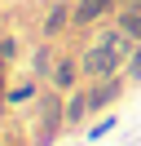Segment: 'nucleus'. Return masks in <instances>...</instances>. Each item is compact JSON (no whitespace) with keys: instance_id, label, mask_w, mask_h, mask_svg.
Returning a JSON list of instances; mask_svg holds the SVG:
<instances>
[{"instance_id":"obj_11","label":"nucleus","mask_w":141,"mask_h":146,"mask_svg":"<svg viewBox=\"0 0 141 146\" xmlns=\"http://www.w3.org/2000/svg\"><path fill=\"white\" fill-rule=\"evenodd\" d=\"M115 22H119V27H123V31H128V36H132V40L141 44V9H123V5H119Z\"/></svg>"},{"instance_id":"obj_10","label":"nucleus","mask_w":141,"mask_h":146,"mask_svg":"<svg viewBox=\"0 0 141 146\" xmlns=\"http://www.w3.org/2000/svg\"><path fill=\"white\" fill-rule=\"evenodd\" d=\"M115 128H119V115H115V111H106L101 119H93V124H88L84 142H101V137H106V133H115Z\"/></svg>"},{"instance_id":"obj_5","label":"nucleus","mask_w":141,"mask_h":146,"mask_svg":"<svg viewBox=\"0 0 141 146\" xmlns=\"http://www.w3.org/2000/svg\"><path fill=\"white\" fill-rule=\"evenodd\" d=\"M49 84H53V89H62V93H75L79 84H84V66H79V53H57V66H53Z\"/></svg>"},{"instance_id":"obj_15","label":"nucleus","mask_w":141,"mask_h":146,"mask_svg":"<svg viewBox=\"0 0 141 146\" xmlns=\"http://www.w3.org/2000/svg\"><path fill=\"white\" fill-rule=\"evenodd\" d=\"M70 146H84V142H70Z\"/></svg>"},{"instance_id":"obj_13","label":"nucleus","mask_w":141,"mask_h":146,"mask_svg":"<svg viewBox=\"0 0 141 146\" xmlns=\"http://www.w3.org/2000/svg\"><path fill=\"white\" fill-rule=\"evenodd\" d=\"M9 111V71H0V119Z\"/></svg>"},{"instance_id":"obj_4","label":"nucleus","mask_w":141,"mask_h":146,"mask_svg":"<svg viewBox=\"0 0 141 146\" xmlns=\"http://www.w3.org/2000/svg\"><path fill=\"white\" fill-rule=\"evenodd\" d=\"M66 31H75V5L70 0H53L49 13H44V22H40V40H57Z\"/></svg>"},{"instance_id":"obj_9","label":"nucleus","mask_w":141,"mask_h":146,"mask_svg":"<svg viewBox=\"0 0 141 146\" xmlns=\"http://www.w3.org/2000/svg\"><path fill=\"white\" fill-rule=\"evenodd\" d=\"M88 115H93V106H88V89L66 93V128H84Z\"/></svg>"},{"instance_id":"obj_12","label":"nucleus","mask_w":141,"mask_h":146,"mask_svg":"<svg viewBox=\"0 0 141 146\" xmlns=\"http://www.w3.org/2000/svg\"><path fill=\"white\" fill-rule=\"evenodd\" d=\"M123 75H128V84H141V44L132 49V58H128V66H123Z\"/></svg>"},{"instance_id":"obj_1","label":"nucleus","mask_w":141,"mask_h":146,"mask_svg":"<svg viewBox=\"0 0 141 146\" xmlns=\"http://www.w3.org/2000/svg\"><path fill=\"white\" fill-rule=\"evenodd\" d=\"M66 133V93L62 89H40L35 98V124H31V146H53Z\"/></svg>"},{"instance_id":"obj_8","label":"nucleus","mask_w":141,"mask_h":146,"mask_svg":"<svg viewBox=\"0 0 141 146\" xmlns=\"http://www.w3.org/2000/svg\"><path fill=\"white\" fill-rule=\"evenodd\" d=\"M26 66H31V75H35V80H49V75H53V66H57L53 40H40V44L31 49V62H26Z\"/></svg>"},{"instance_id":"obj_6","label":"nucleus","mask_w":141,"mask_h":146,"mask_svg":"<svg viewBox=\"0 0 141 146\" xmlns=\"http://www.w3.org/2000/svg\"><path fill=\"white\" fill-rule=\"evenodd\" d=\"M106 13H119V0H75V31L97 27Z\"/></svg>"},{"instance_id":"obj_2","label":"nucleus","mask_w":141,"mask_h":146,"mask_svg":"<svg viewBox=\"0 0 141 146\" xmlns=\"http://www.w3.org/2000/svg\"><path fill=\"white\" fill-rule=\"evenodd\" d=\"M79 66H84V80H106V75H119L123 71V58L115 53V49H106L101 40H93V44L79 53Z\"/></svg>"},{"instance_id":"obj_7","label":"nucleus","mask_w":141,"mask_h":146,"mask_svg":"<svg viewBox=\"0 0 141 146\" xmlns=\"http://www.w3.org/2000/svg\"><path fill=\"white\" fill-rule=\"evenodd\" d=\"M97 40H101L106 49H115V53L123 58V66H128V58H132V49H137V40H132L128 31L119 27V22H115V27H101V31H97Z\"/></svg>"},{"instance_id":"obj_14","label":"nucleus","mask_w":141,"mask_h":146,"mask_svg":"<svg viewBox=\"0 0 141 146\" xmlns=\"http://www.w3.org/2000/svg\"><path fill=\"white\" fill-rule=\"evenodd\" d=\"M119 5H123V9H141V0H119Z\"/></svg>"},{"instance_id":"obj_16","label":"nucleus","mask_w":141,"mask_h":146,"mask_svg":"<svg viewBox=\"0 0 141 146\" xmlns=\"http://www.w3.org/2000/svg\"><path fill=\"white\" fill-rule=\"evenodd\" d=\"M137 146H141V142H137Z\"/></svg>"},{"instance_id":"obj_3","label":"nucleus","mask_w":141,"mask_h":146,"mask_svg":"<svg viewBox=\"0 0 141 146\" xmlns=\"http://www.w3.org/2000/svg\"><path fill=\"white\" fill-rule=\"evenodd\" d=\"M123 89H128V75H106V80H93L88 84V106H93V115H106V106H115V102L123 98Z\"/></svg>"}]
</instances>
